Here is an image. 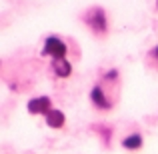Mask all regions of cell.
Listing matches in <instances>:
<instances>
[{
	"label": "cell",
	"mask_w": 158,
	"mask_h": 154,
	"mask_svg": "<svg viewBox=\"0 0 158 154\" xmlns=\"http://www.w3.org/2000/svg\"><path fill=\"white\" fill-rule=\"evenodd\" d=\"M50 68H52L54 76H58V78H68L70 74H72V64H70L66 58H56V60H52Z\"/></svg>",
	"instance_id": "obj_5"
},
{
	"label": "cell",
	"mask_w": 158,
	"mask_h": 154,
	"mask_svg": "<svg viewBox=\"0 0 158 154\" xmlns=\"http://www.w3.org/2000/svg\"><path fill=\"white\" fill-rule=\"evenodd\" d=\"M90 100L96 108H100V110H110L112 108V102L108 100V96L104 94V90H102V86H94L92 90H90Z\"/></svg>",
	"instance_id": "obj_4"
},
{
	"label": "cell",
	"mask_w": 158,
	"mask_h": 154,
	"mask_svg": "<svg viewBox=\"0 0 158 154\" xmlns=\"http://www.w3.org/2000/svg\"><path fill=\"white\" fill-rule=\"evenodd\" d=\"M122 146L128 148V150H138V148L142 146V136H140V134H130V136H126V138L122 140Z\"/></svg>",
	"instance_id": "obj_7"
},
{
	"label": "cell",
	"mask_w": 158,
	"mask_h": 154,
	"mask_svg": "<svg viewBox=\"0 0 158 154\" xmlns=\"http://www.w3.org/2000/svg\"><path fill=\"white\" fill-rule=\"evenodd\" d=\"M66 52H68V46L58 36H48L44 40V46H42L44 56H50L52 60H56V58H66Z\"/></svg>",
	"instance_id": "obj_2"
},
{
	"label": "cell",
	"mask_w": 158,
	"mask_h": 154,
	"mask_svg": "<svg viewBox=\"0 0 158 154\" xmlns=\"http://www.w3.org/2000/svg\"><path fill=\"white\" fill-rule=\"evenodd\" d=\"M44 118H46V124H48L50 128H62V126H64V122H66L64 112L58 110V108H52V110L48 112Z\"/></svg>",
	"instance_id": "obj_6"
},
{
	"label": "cell",
	"mask_w": 158,
	"mask_h": 154,
	"mask_svg": "<svg viewBox=\"0 0 158 154\" xmlns=\"http://www.w3.org/2000/svg\"><path fill=\"white\" fill-rule=\"evenodd\" d=\"M50 110H52V100L48 96H38V98H32L28 102V112L30 114H44L46 116Z\"/></svg>",
	"instance_id": "obj_3"
},
{
	"label": "cell",
	"mask_w": 158,
	"mask_h": 154,
	"mask_svg": "<svg viewBox=\"0 0 158 154\" xmlns=\"http://www.w3.org/2000/svg\"><path fill=\"white\" fill-rule=\"evenodd\" d=\"M104 78L106 80H116V78H118V70H108Z\"/></svg>",
	"instance_id": "obj_8"
},
{
	"label": "cell",
	"mask_w": 158,
	"mask_h": 154,
	"mask_svg": "<svg viewBox=\"0 0 158 154\" xmlns=\"http://www.w3.org/2000/svg\"><path fill=\"white\" fill-rule=\"evenodd\" d=\"M150 58H152V60H156V62H158V44H156V46H154V48L150 50Z\"/></svg>",
	"instance_id": "obj_9"
},
{
	"label": "cell",
	"mask_w": 158,
	"mask_h": 154,
	"mask_svg": "<svg viewBox=\"0 0 158 154\" xmlns=\"http://www.w3.org/2000/svg\"><path fill=\"white\" fill-rule=\"evenodd\" d=\"M84 22L94 34L98 36H104L106 30H108V20H106V12L102 10L100 6H94L90 8L88 12L84 14Z\"/></svg>",
	"instance_id": "obj_1"
}]
</instances>
